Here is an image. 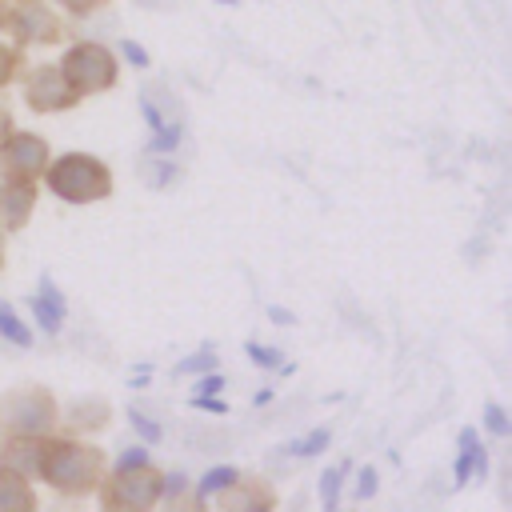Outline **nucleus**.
<instances>
[{
  "mask_svg": "<svg viewBox=\"0 0 512 512\" xmlns=\"http://www.w3.org/2000/svg\"><path fill=\"white\" fill-rule=\"evenodd\" d=\"M12 24H16V32L24 36V40H52L56 36V20L44 12V4L40 0H24L20 4V12L12 16Z\"/></svg>",
  "mask_w": 512,
  "mask_h": 512,
  "instance_id": "obj_10",
  "label": "nucleus"
},
{
  "mask_svg": "<svg viewBox=\"0 0 512 512\" xmlns=\"http://www.w3.org/2000/svg\"><path fill=\"white\" fill-rule=\"evenodd\" d=\"M192 404H196V408H208V412H224V416H228V404H224V400H212V396H192Z\"/></svg>",
  "mask_w": 512,
  "mask_h": 512,
  "instance_id": "obj_27",
  "label": "nucleus"
},
{
  "mask_svg": "<svg viewBox=\"0 0 512 512\" xmlns=\"http://www.w3.org/2000/svg\"><path fill=\"white\" fill-rule=\"evenodd\" d=\"M0 420L16 436H44L52 428V420H56V404L40 388H20V392L0 400Z\"/></svg>",
  "mask_w": 512,
  "mask_h": 512,
  "instance_id": "obj_5",
  "label": "nucleus"
},
{
  "mask_svg": "<svg viewBox=\"0 0 512 512\" xmlns=\"http://www.w3.org/2000/svg\"><path fill=\"white\" fill-rule=\"evenodd\" d=\"M344 472H348V464H340V468H328V472L320 476V496H324V512H336V500H340V484H344Z\"/></svg>",
  "mask_w": 512,
  "mask_h": 512,
  "instance_id": "obj_17",
  "label": "nucleus"
},
{
  "mask_svg": "<svg viewBox=\"0 0 512 512\" xmlns=\"http://www.w3.org/2000/svg\"><path fill=\"white\" fill-rule=\"evenodd\" d=\"M72 100H76V96L68 92V84H64L60 68H40V72L28 80V104H32V108H40V112L64 108V104H72Z\"/></svg>",
  "mask_w": 512,
  "mask_h": 512,
  "instance_id": "obj_8",
  "label": "nucleus"
},
{
  "mask_svg": "<svg viewBox=\"0 0 512 512\" xmlns=\"http://www.w3.org/2000/svg\"><path fill=\"white\" fill-rule=\"evenodd\" d=\"M476 456H484V448H480L476 432H472V428H464V432H460V456H456V468H452V484H456V488H464V484L472 480Z\"/></svg>",
  "mask_w": 512,
  "mask_h": 512,
  "instance_id": "obj_13",
  "label": "nucleus"
},
{
  "mask_svg": "<svg viewBox=\"0 0 512 512\" xmlns=\"http://www.w3.org/2000/svg\"><path fill=\"white\" fill-rule=\"evenodd\" d=\"M216 368V356L212 352H196V356H184L180 364H176V372L184 376V372H212Z\"/></svg>",
  "mask_w": 512,
  "mask_h": 512,
  "instance_id": "obj_20",
  "label": "nucleus"
},
{
  "mask_svg": "<svg viewBox=\"0 0 512 512\" xmlns=\"http://www.w3.org/2000/svg\"><path fill=\"white\" fill-rule=\"evenodd\" d=\"M328 440H332V436H328V428H316V432H308V436L292 440V444H288V452H292V456H300V460H304V456H320V452L328 448Z\"/></svg>",
  "mask_w": 512,
  "mask_h": 512,
  "instance_id": "obj_16",
  "label": "nucleus"
},
{
  "mask_svg": "<svg viewBox=\"0 0 512 512\" xmlns=\"http://www.w3.org/2000/svg\"><path fill=\"white\" fill-rule=\"evenodd\" d=\"M0 160H4V172L8 176H20V180H32L36 172H44V160H48V144L32 132H16L0 144Z\"/></svg>",
  "mask_w": 512,
  "mask_h": 512,
  "instance_id": "obj_6",
  "label": "nucleus"
},
{
  "mask_svg": "<svg viewBox=\"0 0 512 512\" xmlns=\"http://www.w3.org/2000/svg\"><path fill=\"white\" fill-rule=\"evenodd\" d=\"M220 388H224V380H220L216 372H208V376L200 380V392H196V396H212V392H220Z\"/></svg>",
  "mask_w": 512,
  "mask_h": 512,
  "instance_id": "obj_26",
  "label": "nucleus"
},
{
  "mask_svg": "<svg viewBox=\"0 0 512 512\" xmlns=\"http://www.w3.org/2000/svg\"><path fill=\"white\" fill-rule=\"evenodd\" d=\"M100 472H104L100 448H88L76 440H40L36 476L48 480L52 488H60L68 496H84V492L100 488Z\"/></svg>",
  "mask_w": 512,
  "mask_h": 512,
  "instance_id": "obj_1",
  "label": "nucleus"
},
{
  "mask_svg": "<svg viewBox=\"0 0 512 512\" xmlns=\"http://www.w3.org/2000/svg\"><path fill=\"white\" fill-rule=\"evenodd\" d=\"M160 496H164V480H160V472H152V464H144V468L116 472L104 484L100 504H104V512H152Z\"/></svg>",
  "mask_w": 512,
  "mask_h": 512,
  "instance_id": "obj_3",
  "label": "nucleus"
},
{
  "mask_svg": "<svg viewBox=\"0 0 512 512\" xmlns=\"http://www.w3.org/2000/svg\"><path fill=\"white\" fill-rule=\"evenodd\" d=\"M32 508H36V496L24 484V476L12 468H0V512H32Z\"/></svg>",
  "mask_w": 512,
  "mask_h": 512,
  "instance_id": "obj_11",
  "label": "nucleus"
},
{
  "mask_svg": "<svg viewBox=\"0 0 512 512\" xmlns=\"http://www.w3.org/2000/svg\"><path fill=\"white\" fill-rule=\"evenodd\" d=\"M180 136H184V124H160L152 132V152H172L180 144Z\"/></svg>",
  "mask_w": 512,
  "mask_h": 512,
  "instance_id": "obj_19",
  "label": "nucleus"
},
{
  "mask_svg": "<svg viewBox=\"0 0 512 512\" xmlns=\"http://www.w3.org/2000/svg\"><path fill=\"white\" fill-rule=\"evenodd\" d=\"M60 76L72 96H84V92L108 88L116 80V64L100 44H76V48H68V56L60 64Z\"/></svg>",
  "mask_w": 512,
  "mask_h": 512,
  "instance_id": "obj_4",
  "label": "nucleus"
},
{
  "mask_svg": "<svg viewBox=\"0 0 512 512\" xmlns=\"http://www.w3.org/2000/svg\"><path fill=\"white\" fill-rule=\"evenodd\" d=\"M12 64H16V56H12L8 48H0V84L12 76Z\"/></svg>",
  "mask_w": 512,
  "mask_h": 512,
  "instance_id": "obj_28",
  "label": "nucleus"
},
{
  "mask_svg": "<svg viewBox=\"0 0 512 512\" xmlns=\"http://www.w3.org/2000/svg\"><path fill=\"white\" fill-rule=\"evenodd\" d=\"M220 4H232V0H220Z\"/></svg>",
  "mask_w": 512,
  "mask_h": 512,
  "instance_id": "obj_32",
  "label": "nucleus"
},
{
  "mask_svg": "<svg viewBox=\"0 0 512 512\" xmlns=\"http://www.w3.org/2000/svg\"><path fill=\"white\" fill-rule=\"evenodd\" d=\"M144 464H152V460H148V448H140V444H136V448H124V452L116 456V472H124V468H144Z\"/></svg>",
  "mask_w": 512,
  "mask_h": 512,
  "instance_id": "obj_22",
  "label": "nucleus"
},
{
  "mask_svg": "<svg viewBox=\"0 0 512 512\" xmlns=\"http://www.w3.org/2000/svg\"><path fill=\"white\" fill-rule=\"evenodd\" d=\"M36 204V184L32 180H20V176H8L0 184V224L4 228H20L28 220Z\"/></svg>",
  "mask_w": 512,
  "mask_h": 512,
  "instance_id": "obj_7",
  "label": "nucleus"
},
{
  "mask_svg": "<svg viewBox=\"0 0 512 512\" xmlns=\"http://www.w3.org/2000/svg\"><path fill=\"white\" fill-rule=\"evenodd\" d=\"M60 4H64L68 12H88V8H92V4H100V0H60Z\"/></svg>",
  "mask_w": 512,
  "mask_h": 512,
  "instance_id": "obj_29",
  "label": "nucleus"
},
{
  "mask_svg": "<svg viewBox=\"0 0 512 512\" xmlns=\"http://www.w3.org/2000/svg\"><path fill=\"white\" fill-rule=\"evenodd\" d=\"M484 424H488L492 436H508V432H512V424H508V416H504L500 404H488V408H484Z\"/></svg>",
  "mask_w": 512,
  "mask_h": 512,
  "instance_id": "obj_21",
  "label": "nucleus"
},
{
  "mask_svg": "<svg viewBox=\"0 0 512 512\" xmlns=\"http://www.w3.org/2000/svg\"><path fill=\"white\" fill-rule=\"evenodd\" d=\"M48 188L60 196V200H72V204H88V200H100L112 192V176L108 168L96 160V156H84V152H68L60 156L56 164H48Z\"/></svg>",
  "mask_w": 512,
  "mask_h": 512,
  "instance_id": "obj_2",
  "label": "nucleus"
},
{
  "mask_svg": "<svg viewBox=\"0 0 512 512\" xmlns=\"http://www.w3.org/2000/svg\"><path fill=\"white\" fill-rule=\"evenodd\" d=\"M120 48H124V56H128V60H132L136 68H148V52H144V48H140L136 40H124Z\"/></svg>",
  "mask_w": 512,
  "mask_h": 512,
  "instance_id": "obj_24",
  "label": "nucleus"
},
{
  "mask_svg": "<svg viewBox=\"0 0 512 512\" xmlns=\"http://www.w3.org/2000/svg\"><path fill=\"white\" fill-rule=\"evenodd\" d=\"M232 488H236L240 496H228V500H224L228 512H268V508H272V492H268V488H260V484H240V480H232Z\"/></svg>",
  "mask_w": 512,
  "mask_h": 512,
  "instance_id": "obj_12",
  "label": "nucleus"
},
{
  "mask_svg": "<svg viewBox=\"0 0 512 512\" xmlns=\"http://www.w3.org/2000/svg\"><path fill=\"white\" fill-rule=\"evenodd\" d=\"M28 304H32V316L40 320V328H44L48 336H56V332H60V320H64V296H60V288L52 284V276H40V292H36Z\"/></svg>",
  "mask_w": 512,
  "mask_h": 512,
  "instance_id": "obj_9",
  "label": "nucleus"
},
{
  "mask_svg": "<svg viewBox=\"0 0 512 512\" xmlns=\"http://www.w3.org/2000/svg\"><path fill=\"white\" fill-rule=\"evenodd\" d=\"M0 260H4V256H0Z\"/></svg>",
  "mask_w": 512,
  "mask_h": 512,
  "instance_id": "obj_33",
  "label": "nucleus"
},
{
  "mask_svg": "<svg viewBox=\"0 0 512 512\" xmlns=\"http://www.w3.org/2000/svg\"><path fill=\"white\" fill-rule=\"evenodd\" d=\"M0 336H4V340H12V344H20V348H28V344H32V332L20 324V316L12 312V304H0Z\"/></svg>",
  "mask_w": 512,
  "mask_h": 512,
  "instance_id": "obj_15",
  "label": "nucleus"
},
{
  "mask_svg": "<svg viewBox=\"0 0 512 512\" xmlns=\"http://www.w3.org/2000/svg\"><path fill=\"white\" fill-rule=\"evenodd\" d=\"M8 128H12V120H8V112H4V108H0V140H4V136H8Z\"/></svg>",
  "mask_w": 512,
  "mask_h": 512,
  "instance_id": "obj_31",
  "label": "nucleus"
},
{
  "mask_svg": "<svg viewBox=\"0 0 512 512\" xmlns=\"http://www.w3.org/2000/svg\"><path fill=\"white\" fill-rule=\"evenodd\" d=\"M372 492H376V468H360V488H356V496L368 500Z\"/></svg>",
  "mask_w": 512,
  "mask_h": 512,
  "instance_id": "obj_25",
  "label": "nucleus"
},
{
  "mask_svg": "<svg viewBox=\"0 0 512 512\" xmlns=\"http://www.w3.org/2000/svg\"><path fill=\"white\" fill-rule=\"evenodd\" d=\"M244 352H248V360H252V364H260V368H284L280 352H276V348H268V344H256V340H248V344H244ZM284 372H292V364H288Z\"/></svg>",
  "mask_w": 512,
  "mask_h": 512,
  "instance_id": "obj_18",
  "label": "nucleus"
},
{
  "mask_svg": "<svg viewBox=\"0 0 512 512\" xmlns=\"http://www.w3.org/2000/svg\"><path fill=\"white\" fill-rule=\"evenodd\" d=\"M236 476H240V472H236L232 464H220V468H208V472H204V480H200V488H196V500H208L212 492H228Z\"/></svg>",
  "mask_w": 512,
  "mask_h": 512,
  "instance_id": "obj_14",
  "label": "nucleus"
},
{
  "mask_svg": "<svg viewBox=\"0 0 512 512\" xmlns=\"http://www.w3.org/2000/svg\"><path fill=\"white\" fill-rule=\"evenodd\" d=\"M268 316H272L276 324H292V312H284V308H268Z\"/></svg>",
  "mask_w": 512,
  "mask_h": 512,
  "instance_id": "obj_30",
  "label": "nucleus"
},
{
  "mask_svg": "<svg viewBox=\"0 0 512 512\" xmlns=\"http://www.w3.org/2000/svg\"><path fill=\"white\" fill-rule=\"evenodd\" d=\"M128 424H132L148 444H156V440H160V424H152L144 412H128Z\"/></svg>",
  "mask_w": 512,
  "mask_h": 512,
  "instance_id": "obj_23",
  "label": "nucleus"
}]
</instances>
